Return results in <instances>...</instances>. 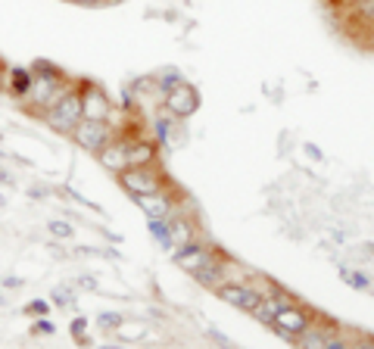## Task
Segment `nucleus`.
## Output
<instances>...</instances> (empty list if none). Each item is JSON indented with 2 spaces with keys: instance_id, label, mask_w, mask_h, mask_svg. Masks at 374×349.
<instances>
[{
  "instance_id": "nucleus-1",
  "label": "nucleus",
  "mask_w": 374,
  "mask_h": 349,
  "mask_svg": "<svg viewBox=\"0 0 374 349\" xmlns=\"http://www.w3.org/2000/svg\"><path fill=\"white\" fill-rule=\"evenodd\" d=\"M41 119H44L47 128L60 131V134H72V128L82 122V87H69L60 103L41 113Z\"/></svg>"
},
{
  "instance_id": "nucleus-2",
  "label": "nucleus",
  "mask_w": 374,
  "mask_h": 349,
  "mask_svg": "<svg viewBox=\"0 0 374 349\" xmlns=\"http://www.w3.org/2000/svg\"><path fill=\"white\" fill-rule=\"evenodd\" d=\"M69 91V82H53V78L34 75L32 72V84L22 94V106L32 109V113H47L50 106H56L63 100V94Z\"/></svg>"
},
{
  "instance_id": "nucleus-3",
  "label": "nucleus",
  "mask_w": 374,
  "mask_h": 349,
  "mask_svg": "<svg viewBox=\"0 0 374 349\" xmlns=\"http://www.w3.org/2000/svg\"><path fill=\"white\" fill-rule=\"evenodd\" d=\"M119 184L131 196L160 193V191H165V174H160L153 165H134V169L119 172Z\"/></svg>"
},
{
  "instance_id": "nucleus-4",
  "label": "nucleus",
  "mask_w": 374,
  "mask_h": 349,
  "mask_svg": "<svg viewBox=\"0 0 374 349\" xmlns=\"http://www.w3.org/2000/svg\"><path fill=\"white\" fill-rule=\"evenodd\" d=\"M112 125L110 122H91V119H82L75 128H72V141L78 144L82 150H88V153H94L97 156L100 150L106 147V144L112 141Z\"/></svg>"
},
{
  "instance_id": "nucleus-5",
  "label": "nucleus",
  "mask_w": 374,
  "mask_h": 349,
  "mask_svg": "<svg viewBox=\"0 0 374 349\" xmlns=\"http://www.w3.org/2000/svg\"><path fill=\"white\" fill-rule=\"evenodd\" d=\"M215 259H219V253L209 250V246H203L200 240H187V243L175 246V265L187 268L191 274H197V272H203V268H209Z\"/></svg>"
},
{
  "instance_id": "nucleus-6",
  "label": "nucleus",
  "mask_w": 374,
  "mask_h": 349,
  "mask_svg": "<svg viewBox=\"0 0 374 349\" xmlns=\"http://www.w3.org/2000/svg\"><path fill=\"white\" fill-rule=\"evenodd\" d=\"M271 327H275L278 337L290 340V343H297V337L306 331V327H312V315H309L306 309H299L297 303L287 305L284 312H278L275 322H271Z\"/></svg>"
},
{
  "instance_id": "nucleus-7",
  "label": "nucleus",
  "mask_w": 374,
  "mask_h": 349,
  "mask_svg": "<svg viewBox=\"0 0 374 349\" xmlns=\"http://www.w3.org/2000/svg\"><path fill=\"white\" fill-rule=\"evenodd\" d=\"M162 106H165V113L175 115V119H187V115L197 113V106H200V94H197V87H193V84L181 82L178 87H172V91L165 94Z\"/></svg>"
},
{
  "instance_id": "nucleus-8",
  "label": "nucleus",
  "mask_w": 374,
  "mask_h": 349,
  "mask_svg": "<svg viewBox=\"0 0 374 349\" xmlns=\"http://www.w3.org/2000/svg\"><path fill=\"white\" fill-rule=\"evenodd\" d=\"M112 103L100 84H82V119L91 122H110Z\"/></svg>"
},
{
  "instance_id": "nucleus-9",
  "label": "nucleus",
  "mask_w": 374,
  "mask_h": 349,
  "mask_svg": "<svg viewBox=\"0 0 374 349\" xmlns=\"http://www.w3.org/2000/svg\"><path fill=\"white\" fill-rule=\"evenodd\" d=\"M219 300H225L228 305H237L243 312H256L262 303V293L247 284H219Z\"/></svg>"
},
{
  "instance_id": "nucleus-10",
  "label": "nucleus",
  "mask_w": 374,
  "mask_h": 349,
  "mask_svg": "<svg viewBox=\"0 0 374 349\" xmlns=\"http://www.w3.org/2000/svg\"><path fill=\"white\" fill-rule=\"evenodd\" d=\"M125 163H128V169H134V165H153L156 144L143 141V137H125Z\"/></svg>"
},
{
  "instance_id": "nucleus-11",
  "label": "nucleus",
  "mask_w": 374,
  "mask_h": 349,
  "mask_svg": "<svg viewBox=\"0 0 374 349\" xmlns=\"http://www.w3.org/2000/svg\"><path fill=\"white\" fill-rule=\"evenodd\" d=\"M287 305H293V296L275 287L269 296H262V303H259V309L253 312V315H256L262 324H271V322H275V315H278V312H284Z\"/></svg>"
},
{
  "instance_id": "nucleus-12",
  "label": "nucleus",
  "mask_w": 374,
  "mask_h": 349,
  "mask_svg": "<svg viewBox=\"0 0 374 349\" xmlns=\"http://www.w3.org/2000/svg\"><path fill=\"white\" fill-rule=\"evenodd\" d=\"M97 159H100V165H103L106 172H112V174L125 172L128 169V163H125V137H112V141L97 153Z\"/></svg>"
},
{
  "instance_id": "nucleus-13",
  "label": "nucleus",
  "mask_w": 374,
  "mask_h": 349,
  "mask_svg": "<svg viewBox=\"0 0 374 349\" xmlns=\"http://www.w3.org/2000/svg\"><path fill=\"white\" fill-rule=\"evenodd\" d=\"M134 203H138L141 212L147 215V218H169V215H172V196L165 193V191L134 196Z\"/></svg>"
},
{
  "instance_id": "nucleus-14",
  "label": "nucleus",
  "mask_w": 374,
  "mask_h": 349,
  "mask_svg": "<svg viewBox=\"0 0 374 349\" xmlns=\"http://www.w3.org/2000/svg\"><path fill=\"white\" fill-rule=\"evenodd\" d=\"M28 84H32V69H25V65H13V69H6V91H10L16 100H22Z\"/></svg>"
},
{
  "instance_id": "nucleus-15",
  "label": "nucleus",
  "mask_w": 374,
  "mask_h": 349,
  "mask_svg": "<svg viewBox=\"0 0 374 349\" xmlns=\"http://www.w3.org/2000/svg\"><path fill=\"white\" fill-rule=\"evenodd\" d=\"M328 340H330V331H318V327H306V331L297 337V346H299V349H325Z\"/></svg>"
},
{
  "instance_id": "nucleus-16",
  "label": "nucleus",
  "mask_w": 374,
  "mask_h": 349,
  "mask_svg": "<svg viewBox=\"0 0 374 349\" xmlns=\"http://www.w3.org/2000/svg\"><path fill=\"white\" fill-rule=\"evenodd\" d=\"M150 234L162 243V250H172L175 253V240H172V228H169V218H150Z\"/></svg>"
},
{
  "instance_id": "nucleus-17",
  "label": "nucleus",
  "mask_w": 374,
  "mask_h": 349,
  "mask_svg": "<svg viewBox=\"0 0 374 349\" xmlns=\"http://www.w3.org/2000/svg\"><path fill=\"white\" fill-rule=\"evenodd\" d=\"M169 228H172V240H175V246H181V243H187V240H193V228H191V222H184V218L169 215Z\"/></svg>"
},
{
  "instance_id": "nucleus-18",
  "label": "nucleus",
  "mask_w": 374,
  "mask_h": 349,
  "mask_svg": "<svg viewBox=\"0 0 374 349\" xmlns=\"http://www.w3.org/2000/svg\"><path fill=\"white\" fill-rule=\"evenodd\" d=\"M172 128H175V115H156L153 119V131H156V137H160V144L162 147H169V141H172Z\"/></svg>"
},
{
  "instance_id": "nucleus-19",
  "label": "nucleus",
  "mask_w": 374,
  "mask_h": 349,
  "mask_svg": "<svg viewBox=\"0 0 374 349\" xmlns=\"http://www.w3.org/2000/svg\"><path fill=\"white\" fill-rule=\"evenodd\" d=\"M32 72H34V75L53 78V82H66V72H63L60 65H53L50 60H34V63H32Z\"/></svg>"
},
{
  "instance_id": "nucleus-20",
  "label": "nucleus",
  "mask_w": 374,
  "mask_h": 349,
  "mask_svg": "<svg viewBox=\"0 0 374 349\" xmlns=\"http://www.w3.org/2000/svg\"><path fill=\"white\" fill-rule=\"evenodd\" d=\"M340 278H343V284H349L352 290H368V287H371V278H368V274L356 272V268H340Z\"/></svg>"
},
{
  "instance_id": "nucleus-21",
  "label": "nucleus",
  "mask_w": 374,
  "mask_h": 349,
  "mask_svg": "<svg viewBox=\"0 0 374 349\" xmlns=\"http://www.w3.org/2000/svg\"><path fill=\"white\" fill-rule=\"evenodd\" d=\"M181 82H184V78H181V72H178V69H165V72L156 75V87H160L162 94H169L172 87H178Z\"/></svg>"
},
{
  "instance_id": "nucleus-22",
  "label": "nucleus",
  "mask_w": 374,
  "mask_h": 349,
  "mask_svg": "<svg viewBox=\"0 0 374 349\" xmlns=\"http://www.w3.org/2000/svg\"><path fill=\"white\" fill-rule=\"evenodd\" d=\"M97 324L103 327V331H116V327L122 324V315H116V312H100V315H97Z\"/></svg>"
},
{
  "instance_id": "nucleus-23",
  "label": "nucleus",
  "mask_w": 374,
  "mask_h": 349,
  "mask_svg": "<svg viewBox=\"0 0 374 349\" xmlns=\"http://www.w3.org/2000/svg\"><path fill=\"white\" fill-rule=\"evenodd\" d=\"M50 234L66 240V237H72V224L69 222H50Z\"/></svg>"
},
{
  "instance_id": "nucleus-24",
  "label": "nucleus",
  "mask_w": 374,
  "mask_h": 349,
  "mask_svg": "<svg viewBox=\"0 0 374 349\" xmlns=\"http://www.w3.org/2000/svg\"><path fill=\"white\" fill-rule=\"evenodd\" d=\"M32 331L34 334H53L56 327H53V322H50V318H38V322L32 324Z\"/></svg>"
},
{
  "instance_id": "nucleus-25",
  "label": "nucleus",
  "mask_w": 374,
  "mask_h": 349,
  "mask_svg": "<svg viewBox=\"0 0 374 349\" xmlns=\"http://www.w3.org/2000/svg\"><path fill=\"white\" fill-rule=\"evenodd\" d=\"M47 309H50V305L44 303V300H34V303H28V315H41V318H44L47 315Z\"/></svg>"
},
{
  "instance_id": "nucleus-26",
  "label": "nucleus",
  "mask_w": 374,
  "mask_h": 349,
  "mask_svg": "<svg viewBox=\"0 0 374 349\" xmlns=\"http://www.w3.org/2000/svg\"><path fill=\"white\" fill-rule=\"evenodd\" d=\"M84 327H88L84 318H75V322H72V337H75L78 343H84Z\"/></svg>"
},
{
  "instance_id": "nucleus-27",
  "label": "nucleus",
  "mask_w": 374,
  "mask_h": 349,
  "mask_svg": "<svg viewBox=\"0 0 374 349\" xmlns=\"http://www.w3.org/2000/svg\"><path fill=\"white\" fill-rule=\"evenodd\" d=\"M53 305H60V309H63V305H72L69 290H53Z\"/></svg>"
},
{
  "instance_id": "nucleus-28",
  "label": "nucleus",
  "mask_w": 374,
  "mask_h": 349,
  "mask_svg": "<svg viewBox=\"0 0 374 349\" xmlns=\"http://www.w3.org/2000/svg\"><path fill=\"white\" fill-rule=\"evenodd\" d=\"M116 331L122 334V337H141V334H143V327L138 324V327H125V322H122L119 327H116Z\"/></svg>"
},
{
  "instance_id": "nucleus-29",
  "label": "nucleus",
  "mask_w": 374,
  "mask_h": 349,
  "mask_svg": "<svg viewBox=\"0 0 374 349\" xmlns=\"http://www.w3.org/2000/svg\"><path fill=\"white\" fill-rule=\"evenodd\" d=\"M349 349H374V337H368V334H365V337H359L356 346H349Z\"/></svg>"
},
{
  "instance_id": "nucleus-30",
  "label": "nucleus",
  "mask_w": 374,
  "mask_h": 349,
  "mask_svg": "<svg viewBox=\"0 0 374 349\" xmlns=\"http://www.w3.org/2000/svg\"><path fill=\"white\" fill-rule=\"evenodd\" d=\"M325 349H349V343H347V340H340V337H330L325 343Z\"/></svg>"
},
{
  "instance_id": "nucleus-31",
  "label": "nucleus",
  "mask_w": 374,
  "mask_h": 349,
  "mask_svg": "<svg viewBox=\"0 0 374 349\" xmlns=\"http://www.w3.org/2000/svg\"><path fill=\"white\" fill-rule=\"evenodd\" d=\"M4 91H6V65L0 63V94H4Z\"/></svg>"
},
{
  "instance_id": "nucleus-32",
  "label": "nucleus",
  "mask_w": 374,
  "mask_h": 349,
  "mask_svg": "<svg viewBox=\"0 0 374 349\" xmlns=\"http://www.w3.org/2000/svg\"><path fill=\"white\" fill-rule=\"evenodd\" d=\"M4 287H22V281H19V278H4Z\"/></svg>"
},
{
  "instance_id": "nucleus-33",
  "label": "nucleus",
  "mask_w": 374,
  "mask_h": 349,
  "mask_svg": "<svg viewBox=\"0 0 374 349\" xmlns=\"http://www.w3.org/2000/svg\"><path fill=\"white\" fill-rule=\"evenodd\" d=\"M72 4H82V6H97V4H103V0H72Z\"/></svg>"
},
{
  "instance_id": "nucleus-34",
  "label": "nucleus",
  "mask_w": 374,
  "mask_h": 349,
  "mask_svg": "<svg viewBox=\"0 0 374 349\" xmlns=\"http://www.w3.org/2000/svg\"><path fill=\"white\" fill-rule=\"evenodd\" d=\"M78 284H82V287H97V281H94V278H82Z\"/></svg>"
},
{
  "instance_id": "nucleus-35",
  "label": "nucleus",
  "mask_w": 374,
  "mask_h": 349,
  "mask_svg": "<svg viewBox=\"0 0 374 349\" xmlns=\"http://www.w3.org/2000/svg\"><path fill=\"white\" fill-rule=\"evenodd\" d=\"M103 349H125V346H112V343H106Z\"/></svg>"
},
{
  "instance_id": "nucleus-36",
  "label": "nucleus",
  "mask_w": 374,
  "mask_h": 349,
  "mask_svg": "<svg viewBox=\"0 0 374 349\" xmlns=\"http://www.w3.org/2000/svg\"><path fill=\"white\" fill-rule=\"evenodd\" d=\"M103 4H122V0H103Z\"/></svg>"
},
{
  "instance_id": "nucleus-37",
  "label": "nucleus",
  "mask_w": 374,
  "mask_h": 349,
  "mask_svg": "<svg viewBox=\"0 0 374 349\" xmlns=\"http://www.w3.org/2000/svg\"><path fill=\"white\" fill-rule=\"evenodd\" d=\"M349 4H365V0H349Z\"/></svg>"
},
{
  "instance_id": "nucleus-38",
  "label": "nucleus",
  "mask_w": 374,
  "mask_h": 349,
  "mask_svg": "<svg viewBox=\"0 0 374 349\" xmlns=\"http://www.w3.org/2000/svg\"><path fill=\"white\" fill-rule=\"evenodd\" d=\"M0 305H4V296H0Z\"/></svg>"
}]
</instances>
